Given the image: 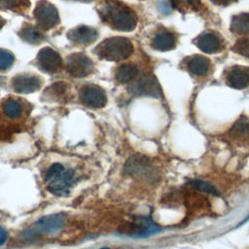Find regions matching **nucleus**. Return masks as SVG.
Wrapping results in <instances>:
<instances>
[{"label": "nucleus", "mask_w": 249, "mask_h": 249, "mask_svg": "<svg viewBox=\"0 0 249 249\" xmlns=\"http://www.w3.org/2000/svg\"><path fill=\"white\" fill-rule=\"evenodd\" d=\"M99 249H111V248H109V247H101Z\"/></svg>", "instance_id": "34"}, {"label": "nucleus", "mask_w": 249, "mask_h": 249, "mask_svg": "<svg viewBox=\"0 0 249 249\" xmlns=\"http://www.w3.org/2000/svg\"><path fill=\"white\" fill-rule=\"evenodd\" d=\"M69 40L74 43L82 44V45H89L93 43L97 37L98 32L96 29L87 26V25H80L73 29H71L67 34Z\"/></svg>", "instance_id": "15"}, {"label": "nucleus", "mask_w": 249, "mask_h": 249, "mask_svg": "<svg viewBox=\"0 0 249 249\" xmlns=\"http://www.w3.org/2000/svg\"><path fill=\"white\" fill-rule=\"evenodd\" d=\"M94 53L103 59L111 61H120L127 58L133 53L131 42L124 37L108 38L101 42Z\"/></svg>", "instance_id": "4"}, {"label": "nucleus", "mask_w": 249, "mask_h": 249, "mask_svg": "<svg viewBox=\"0 0 249 249\" xmlns=\"http://www.w3.org/2000/svg\"><path fill=\"white\" fill-rule=\"evenodd\" d=\"M34 18L42 29H51L59 22L56 8L45 0L37 3L34 10Z\"/></svg>", "instance_id": "7"}, {"label": "nucleus", "mask_w": 249, "mask_h": 249, "mask_svg": "<svg viewBox=\"0 0 249 249\" xmlns=\"http://www.w3.org/2000/svg\"><path fill=\"white\" fill-rule=\"evenodd\" d=\"M130 92L136 96H150L159 98L161 96V89L158 80L151 74L145 73L129 88Z\"/></svg>", "instance_id": "6"}, {"label": "nucleus", "mask_w": 249, "mask_h": 249, "mask_svg": "<svg viewBox=\"0 0 249 249\" xmlns=\"http://www.w3.org/2000/svg\"><path fill=\"white\" fill-rule=\"evenodd\" d=\"M248 221H249V214H248V215H247V216H246V217H245V218H244V219H243V220H242L240 223H238L234 229H236V228H239L240 226L244 225V224H245V223H247Z\"/></svg>", "instance_id": "31"}, {"label": "nucleus", "mask_w": 249, "mask_h": 249, "mask_svg": "<svg viewBox=\"0 0 249 249\" xmlns=\"http://www.w3.org/2000/svg\"><path fill=\"white\" fill-rule=\"evenodd\" d=\"M19 35L24 41L30 44H38L44 38L43 34L39 31V29L30 24H25L22 27Z\"/></svg>", "instance_id": "21"}, {"label": "nucleus", "mask_w": 249, "mask_h": 249, "mask_svg": "<svg viewBox=\"0 0 249 249\" xmlns=\"http://www.w3.org/2000/svg\"><path fill=\"white\" fill-rule=\"evenodd\" d=\"M81 102L89 108H102L107 103V97L103 89L99 86L89 84L85 85L80 90Z\"/></svg>", "instance_id": "8"}, {"label": "nucleus", "mask_w": 249, "mask_h": 249, "mask_svg": "<svg viewBox=\"0 0 249 249\" xmlns=\"http://www.w3.org/2000/svg\"><path fill=\"white\" fill-rule=\"evenodd\" d=\"M13 88L18 93H31L41 87V80L34 75L20 74L16 76L13 81Z\"/></svg>", "instance_id": "14"}, {"label": "nucleus", "mask_w": 249, "mask_h": 249, "mask_svg": "<svg viewBox=\"0 0 249 249\" xmlns=\"http://www.w3.org/2000/svg\"><path fill=\"white\" fill-rule=\"evenodd\" d=\"M3 113L6 117L10 118V119H16L21 116L22 112H23V107L21 105L20 102H18V100H8L3 104L2 107Z\"/></svg>", "instance_id": "22"}, {"label": "nucleus", "mask_w": 249, "mask_h": 249, "mask_svg": "<svg viewBox=\"0 0 249 249\" xmlns=\"http://www.w3.org/2000/svg\"><path fill=\"white\" fill-rule=\"evenodd\" d=\"M161 231V228L157 225L151 217L141 216L134 218L133 222L126 223L120 228L122 234L132 238H147L157 234Z\"/></svg>", "instance_id": "5"}, {"label": "nucleus", "mask_w": 249, "mask_h": 249, "mask_svg": "<svg viewBox=\"0 0 249 249\" xmlns=\"http://www.w3.org/2000/svg\"><path fill=\"white\" fill-rule=\"evenodd\" d=\"M232 50L240 55L249 58V37L241 38L236 41Z\"/></svg>", "instance_id": "25"}, {"label": "nucleus", "mask_w": 249, "mask_h": 249, "mask_svg": "<svg viewBox=\"0 0 249 249\" xmlns=\"http://www.w3.org/2000/svg\"><path fill=\"white\" fill-rule=\"evenodd\" d=\"M213 3L217 4V5H221V6H228L231 5L234 2H236L237 0H211Z\"/></svg>", "instance_id": "29"}, {"label": "nucleus", "mask_w": 249, "mask_h": 249, "mask_svg": "<svg viewBox=\"0 0 249 249\" xmlns=\"http://www.w3.org/2000/svg\"><path fill=\"white\" fill-rule=\"evenodd\" d=\"M189 6H191L192 8H194L195 10H198L200 8V0H185Z\"/></svg>", "instance_id": "28"}, {"label": "nucleus", "mask_w": 249, "mask_h": 249, "mask_svg": "<svg viewBox=\"0 0 249 249\" xmlns=\"http://www.w3.org/2000/svg\"><path fill=\"white\" fill-rule=\"evenodd\" d=\"M74 175V171L66 168L63 164L53 163L45 175L48 191L58 196L67 195L73 186Z\"/></svg>", "instance_id": "2"}, {"label": "nucleus", "mask_w": 249, "mask_h": 249, "mask_svg": "<svg viewBox=\"0 0 249 249\" xmlns=\"http://www.w3.org/2000/svg\"><path fill=\"white\" fill-rule=\"evenodd\" d=\"M123 172L127 176L140 177L151 184H154L160 180L158 168L153 164L150 158L141 154L131 155L126 160Z\"/></svg>", "instance_id": "3"}, {"label": "nucleus", "mask_w": 249, "mask_h": 249, "mask_svg": "<svg viewBox=\"0 0 249 249\" xmlns=\"http://www.w3.org/2000/svg\"><path fill=\"white\" fill-rule=\"evenodd\" d=\"M196 45L205 53H214L223 50V38L215 31L202 32L195 41Z\"/></svg>", "instance_id": "12"}, {"label": "nucleus", "mask_w": 249, "mask_h": 249, "mask_svg": "<svg viewBox=\"0 0 249 249\" xmlns=\"http://www.w3.org/2000/svg\"><path fill=\"white\" fill-rule=\"evenodd\" d=\"M231 31L234 34H249V14L242 13L234 16L231 21Z\"/></svg>", "instance_id": "20"}, {"label": "nucleus", "mask_w": 249, "mask_h": 249, "mask_svg": "<svg viewBox=\"0 0 249 249\" xmlns=\"http://www.w3.org/2000/svg\"><path fill=\"white\" fill-rule=\"evenodd\" d=\"M138 72L137 66L133 63L121 64L115 73L116 80L121 84H126L134 79Z\"/></svg>", "instance_id": "19"}, {"label": "nucleus", "mask_w": 249, "mask_h": 249, "mask_svg": "<svg viewBox=\"0 0 249 249\" xmlns=\"http://www.w3.org/2000/svg\"><path fill=\"white\" fill-rule=\"evenodd\" d=\"M7 240V231L0 226V246L3 245Z\"/></svg>", "instance_id": "30"}, {"label": "nucleus", "mask_w": 249, "mask_h": 249, "mask_svg": "<svg viewBox=\"0 0 249 249\" xmlns=\"http://www.w3.org/2000/svg\"><path fill=\"white\" fill-rule=\"evenodd\" d=\"M230 135L235 140L249 139V118L241 117L230 129Z\"/></svg>", "instance_id": "18"}, {"label": "nucleus", "mask_w": 249, "mask_h": 249, "mask_svg": "<svg viewBox=\"0 0 249 249\" xmlns=\"http://www.w3.org/2000/svg\"><path fill=\"white\" fill-rule=\"evenodd\" d=\"M189 185L191 188L197 190L199 192L206 193V194L216 196H220V193L218 192V190L212 184H210L208 182H205V181H202L199 179H193V180L189 181Z\"/></svg>", "instance_id": "23"}, {"label": "nucleus", "mask_w": 249, "mask_h": 249, "mask_svg": "<svg viewBox=\"0 0 249 249\" xmlns=\"http://www.w3.org/2000/svg\"><path fill=\"white\" fill-rule=\"evenodd\" d=\"M66 67L70 75L82 78L89 75L93 71L91 59L84 53H72L67 57Z\"/></svg>", "instance_id": "9"}, {"label": "nucleus", "mask_w": 249, "mask_h": 249, "mask_svg": "<svg viewBox=\"0 0 249 249\" xmlns=\"http://www.w3.org/2000/svg\"><path fill=\"white\" fill-rule=\"evenodd\" d=\"M187 67L193 75L201 77L208 73L210 69V60L203 55L195 54L188 58Z\"/></svg>", "instance_id": "17"}, {"label": "nucleus", "mask_w": 249, "mask_h": 249, "mask_svg": "<svg viewBox=\"0 0 249 249\" xmlns=\"http://www.w3.org/2000/svg\"><path fill=\"white\" fill-rule=\"evenodd\" d=\"M4 23H5V19H4L2 17H0V29L2 28V26L4 25Z\"/></svg>", "instance_id": "32"}, {"label": "nucleus", "mask_w": 249, "mask_h": 249, "mask_svg": "<svg viewBox=\"0 0 249 249\" xmlns=\"http://www.w3.org/2000/svg\"><path fill=\"white\" fill-rule=\"evenodd\" d=\"M229 87L242 89L249 86V68L245 66L236 65L231 67L226 78Z\"/></svg>", "instance_id": "13"}, {"label": "nucleus", "mask_w": 249, "mask_h": 249, "mask_svg": "<svg viewBox=\"0 0 249 249\" xmlns=\"http://www.w3.org/2000/svg\"><path fill=\"white\" fill-rule=\"evenodd\" d=\"M18 0H0V5L5 8H14L17 6Z\"/></svg>", "instance_id": "27"}, {"label": "nucleus", "mask_w": 249, "mask_h": 249, "mask_svg": "<svg viewBox=\"0 0 249 249\" xmlns=\"http://www.w3.org/2000/svg\"><path fill=\"white\" fill-rule=\"evenodd\" d=\"M15 56L14 54L7 50H0V71L8 70L14 63Z\"/></svg>", "instance_id": "24"}, {"label": "nucleus", "mask_w": 249, "mask_h": 249, "mask_svg": "<svg viewBox=\"0 0 249 249\" xmlns=\"http://www.w3.org/2000/svg\"><path fill=\"white\" fill-rule=\"evenodd\" d=\"M151 45L153 49L157 51H160V52L170 51L174 49L176 46V37L172 32L166 29L160 30L154 35Z\"/></svg>", "instance_id": "16"}, {"label": "nucleus", "mask_w": 249, "mask_h": 249, "mask_svg": "<svg viewBox=\"0 0 249 249\" xmlns=\"http://www.w3.org/2000/svg\"><path fill=\"white\" fill-rule=\"evenodd\" d=\"M159 11L164 15H168L174 9L171 0H160L158 2Z\"/></svg>", "instance_id": "26"}, {"label": "nucleus", "mask_w": 249, "mask_h": 249, "mask_svg": "<svg viewBox=\"0 0 249 249\" xmlns=\"http://www.w3.org/2000/svg\"><path fill=\"white\" fill-rule=\"evenodd\" d=\"M38 67L46 73L57 72L62 67V58L50 47L43 48L37 55Z\"/></svg>", "instance_id": "11"}, {"label": "nucleus", "mask_w": 249, "mask_h": 249, "mask_svg": "<svg viewBox=\"0 0 249 249\" xmlns=\"http://www.w3.org/2000/svg\"><path fill=\"white\" fill-rule=\"evenodd\" d=\"M78 1H84V2H89V1H92V0H78Z\"/></svg>", "instance_id": "33"}, {"label": "nucleus", "mask_w": 249, "mask_h": 249, "mask_svg": "<svg viewBox=\"0 0 249 249\" xmlns=\"http://www.w3.org/2000/svg\"><path fill=\"white\" fill-rule=\"evenodd\" d=\"M66 219L62 214H52L42 217L32 227V231L38 234H54L65 226Z\"/></svg>", "instance_id": "10"}, {"label": "nucleus", "mask_w": 249, "mask_h": 249, "mask_svg": "<svg viewBox=\"0 0 249 249\" xmlns=\"http://www.w3.org/2000/svg\"><path fill=\"white\" fill-rule=\"evenodd\" d=\"M99 15L105 22L120 31H131L137 24L135 12L118 0H105L99 8Z\"/></svg>", "instance_id": "1"}]
</instances>
